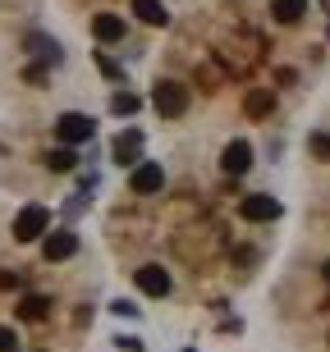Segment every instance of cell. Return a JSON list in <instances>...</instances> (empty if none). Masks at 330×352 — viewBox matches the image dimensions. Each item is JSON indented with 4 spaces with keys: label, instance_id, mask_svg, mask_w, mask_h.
I'll use <instances>...</instances> for the list:
<instances>
[{
    "label": "cell",
    "instance_id": "5",
    "mask_svg": "<svg viewBox=\"0 0 330 352\" xmlns=\"http://www.w3.org/2000/svg\"><path fill=\"white\" fill-rule=\"evenodd\" d=\"M129 183H133V192H138V197H152V192H161V188H165V174H161L156 160H138Z\"/></svg>",
    "mask_w": 330,
    "mask_h": 352
},
{
    "label": "cell",
    "instance_id": "13",
    "mask_svg": "<svg viewBox=\"0 0 330 352\" xmlns=\"http://www.w3.org/2000/svg\"><path fill=\"white\" fill-rule=\"evenodd\" d=\"M46 165H51L55 174H69L74 165H79V156H74V146H55L51 156H46Z\"/></svg>",
    "mask_w": 330,
    "mask_h": 352
},
{
    "label": "cell",
    "instance_id": "10",
    "mask_svg": "<svg viewBox=\"0 0 330 352\" xmlns=\"http://www.w3.org/2000/svg\"><path fill=\"white\" fill-rule=\"evenodd\" d=\"M129 5H133V14H138L143 23H152V28H165V23H170V10H165L161 0H129Z\"/></svg>",
    "mask_w": 330,
    "mask_h": 352
},
{
    "label": "cell",
    "instance_id": "6",
    "mask_svg": "<svg viewBox=\"0 0 330 352\" xmlns=\"http://www.w3.org/2000/svg\"><path fill=\"white\" fill-rule=\"evenodd\" d=\"M79 252V234L74 229H55V234H46V243H41V256L46 261H69Z\"/></svg>",
    "mask_w": 330,
    "mask_h": 352
},
{
    "label": "cell",
    "instance_id": "11",
    "mask_svg": "<svg viewBox=\"0 0 330 352\" xmlns=\"http://www.w3.org/2000/svg\"><path fill=\"white\" fill-rule=\"evenodd\" d=\"M92 32H96V41H119L124 37V19H119V14H96Z\"/></svg>",
    "mask_w": 330,
    "mask_h": 352
},
{
    "label": "cell",
    "instance_id": "3",
    "mask_svg": "<svg viewBox=\"0 0 330 352\" xmlns=\"http://www.w3.org/2000/svg\"><path fill=\"white\" fill-rule=\"evenodd\" d=\"M55 133H60V142H65V146H79V142H92L96 124H92L87 115H79V110H69V115H60Z\"/></svg>",
    "mask_w": 330,
    "mask_h": 352
},
{
    "label": "cell",
    "instance_id": "21",
    "mask_svg": "<svg viewBox=\"0 0 330 352\" xmlns=\"http://www.w3.org/2000/svg\"><path fill=\"white\" fill-rule=\"evenodd\" d=\"M326 279H330V261H326Z\"/></svg>",
    "mask_w": 330,
    "mask_h": 352
},
{
    "label": "cell",
    "instance_id": "18",
    "mask_svg": "<svg viewBox=\"0 0 330 352\" xmlns=\"http://www.w3.org/2000/svg\"><path fill=\"white\" fill-rule=\"evenodd\" d=\"M14 348H19V334L10 325H0V352H14Z\"/></svg>",
    "mask_w": 330,
    "mask_h": 352
},
{
    "label": "cell",
    "instance_id": "2",
    "mask_svg": "<svg viewBox=\"0 0 330 352\" xmlns=\"http://www.w3.org/2000/svg\"><path fill=\"white\" fill-rule=\"evenodd\" d=\"M46 229H51V210L46 206H23L19 220H14V238H19V243H32V238H41Z\"/></svg>",
    "mask_w": 330,
    "mask_h": 352
},
{
    "label": "cell",
    "instance_id": "14",
    "mask_svg": "<svg viewBox=\"0 0 330 352\" xmlns=\"http://www.w3.org/2000/svg\"><path fill=\"white\" fill-rule=\"evenodd\" d=\"M46 307H51L46 298H37V293H28V298L19 302V316H23V320H41V316H46Z\"/></svg>",
    "mask_w": 330,
    "mask_h": 352
},
{
    "label": "cell",
    "instance_id": "1",
    "mask_svg": "<svg viewBox=\"0 0 330 352\" xmlns=\"http://www.w3.org/2000/svg\"><path fill=\"white\" fill-rule=\"evenodd\" d=\"M152 105H156V115L179 119V115L188 110V87H184V82H156V91H152Z\"/></svg>",
    "mask_w": 330,
    "mask_h": 352
},
{
    "label": "cell",
    "instance_id": "7",
    "mask_svg": "<svg viewBox=\"0 0 330 352\" xmlns=\"http://www.w3.org/2000/svg\"><path fill=\"white\" fill-rule=\"evenodd\" d=\"M133 279H138V288H143L147 298H165V293H170V274L161 270V265H143Z\"/></svg>",
    "mask_w": 330,
    "mask_h": 352
},
{
    "label": "cell",
    "instance_id": "8",
    "mask_svg": "<svg viewBox=\"0 0 330 352\" xmlns=\"http://www.w3.org/2000/svg\"><path fill=\"white\" fill-rule=\"evenodd\" d=\"M248 165H252V146L248 142H229L225 146V156H220L225 174H248Z\"/></svg>",
    "mask_w": 330,
    "mask_h": 352
},
{
    "label": "cell",
    "instance_id": "12",
    "mask_svg": "<svg viewBox=\"0 0 330 352\" xmlns=\"http://www.w3.org/2000/svg\"><path fill=\"white\" fill-rule=\"evenodd\" d=\"M271 14H276L280 23H298V19L307 14V0H276V5H271Z\"/></svg>",
    "mask_w": 330,
    "mask_h": 352
},
{
    "label": "cell",
    "instance_id": "17",
    "mask_svg": "<svg viewBox=\"0 0 330 352\" xmlns=\"http://www.w3.org/2000/svg\"><path fill=\"white\" fill-rule=\"evenodd\" d=\"M28 46H32V51H41L46 60H51V65H60V46H55V41H46V37H28Z\"/></svg>",
    "mask_w": 330,
    "mask_h": 352
},
{
    "label": "cell",
    "instance_id": "20",
    "mask_svg": "<svg viewBox=\"0 0 330 352\" xmlns=\"http://www.w3.org/2000/svg\"><path fill=\"white\" fill-rule=\"evenodd\" d=\"M0 288H19V274H0Z\"/></svg>",
    "mask_w": 330,
    "mask_h": 352
},
{
    "label": "cell",
    "instance_id": "9",
    "mask_svg": "<svg viewBox=\"0 0 330 352\" xmlns=\"http://www.w3.org/2000/svg\"><path fill=\"white\" fill-rule=\"evenodd\" d=\"M138 151H143V133L138 129H129V133L115 138V160L119 165H138Z\"/></svg>",
    "mask_w": 330,
    "mask_h": 352
},
{
    "label": "cell",
    "instance_id": "19",
    "mask_svg": "<svg viewBox=\"0 0 330 352\" xmlns=\"http://www.w3.org/2000/svg\"><path fill=\"white\" fill-rule=\"evenodd\" d=\"M312 151H317V156H330V138H321V133H317V138H312Z\"/></svg>",
    "mask_w": 330,
    "mask_h": 352
},
{
    "label": "cell",
    "instance_id": "15",
    "mask_svg": "<svg viewBox=\"0 0 330 352\" xmlns=\"http://www.w3.org/2000/svg\"><path fill=\"white\" fill-rule=\"evenodd\" d=\"M138 96H133V91H115V101H110V110H115V115H133V110H138Z\"/></svg>",
    "mask_w": 330,
    "mask_h": 352
},
{
    "label": "cell",
    "instance_id": "16",
    "mask_svg": "<svg viewBox=\"0 0 330 352\" xmlns=\"http://www.w3.org/2000/svg\"><path fill=\"white\" fill-rule=\"evenodd\" d=\"M271 105H276V96H271V91H252V96H248V115H266Z\"/></svg>",
    "mask_w": 330,
    "mask_h": 352
},
{
    "label": "cell",
    "instance_id": "4",
    "mask_svg": "<svg viewBox=\"0 0 330 352\" xmlns=\"http://www.w3.org/2000/svg\"><path fill=\"white\" fill-rule=\"evenodd\" d=\"M238 215L252 220V224H266V220H276V215H280V201H276V197H266V192H252V197L238 201Z\"/></svg>",
    "mask_w": 330,
    "mask_h": 352
}]
</instances>
